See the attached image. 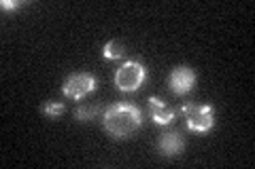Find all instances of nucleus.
I'll return each instance as SVG.
<instances>
[{
    "label": "nucleus",
    "mask_w": 255,
    "mask_h": 169,
    "mask_svg": "<svg viewBox=\"0 0 255 169\" xmlns=\"http://www.w3.org/2000/svg\"><path fill=\"white\" fill-rule=\"evenodd\" d=\"M21 4L23 2H19V0H2V4H0V6H2L4 11H13V9H19Z\"/></svg>",
    "instance_id": "obj_11"
},
{
    "label": "nucleus",
    "mask_w": 255,
    "mask_h": 169,
    "mask_svg": "<svg viewBox=\"0 0 255 169\" xmlns=\"http://www.w3.org/2000/svg\"><path fill=\"white\" fill-rule=\"evenodd\" d=\"M98 87V80L94 74H87V72H75L70 74L62 85V93L70 100H83L85 95H90L92 91H96Z\"/></svg>",
    "instance_id": "obj_4"
},
{
    "label": "nucleus",
    "mask_w": 255,
    "mask_h": 169,
    "mask_svg": "<svg viewBox=\"0 0 255 169\" xmlns=\"http://www.w3.org/2000/svg\"><path fill=\"white\" fill-rule=\"evenodd\" d=\"M41 110H43V114H47V116H60L66 108H64L62 102H45Z\"/></svg>",
    "instance_id": "obj_10"
},
{
    "label": "nucleus",
    "mask_w": 255,
    "mask_h": 169,
    "mask_svg": "<svg viewBox=\"0 0 255 169\" xmlns=\"http://www.w3.org/2000/svg\"><path fill=\"white\" fill-rule=\"evenodd\" d=\"M183 146H185V142H183L181 133H177V131H168V133L159 135L157 148H159V152H162L164 157H177V155H181Z\"/></svg>",
    "instance_id": "obj_7"
},
{
    "label": "nucleus",
    "mask_w": 255,
    "mask_h": 169,
    "mask_svg": "<svg viewBox=\"0 0 255 169\" xmlns=\"http://www.w3.org/2000/svg\"><path fill=\"white\" fill-rule=\"evenodd\" d=\"M100 114V106L98 104H79L75 110V116L79 120H92L94 116Z\"/></svg>",
    "instance_id": "obj_9"
},
{
    "label": "nucleus",
    "mask_w": 255,
    "mask_h": 169,
    "mask_svg": "<svg viewBox=\"0 0 255 169\" xmlns=\"http://www.w3.org/2000/svg\"><path fill=\"white\" fill-rule=\"evenodd\" d=\"M181 116H185L187 129L189 131H198V133H206L213 129L215 125V108L213 106H198V104H185L179 110Z\"/></svg>",
    "instance_id": "obj_3"
},
{
    "label": "nucleus",
    "mask_w": 255,
    "mask_h": 169,
    "mask_svg": "<svg viewBox=\"0 0 255 169\" xmlns=\"http://www.w3.org/2000/svg\"><path fill=\"white\" fill-rule=\"evenodd\" d=\"M142 123V114L140 110L134 106V104L128 102H119L113 104L105 110V116H102V125L109 135L113 138H128L140 127Z\"/></svg>",
    "instance_id": "obj_1"
},
{
    "label": "nucleus",
    "mask_w": 255,
    "mask_h": 169,
    "mask_svg": "<svg viewBox=\"0 0 255 169\" xmlns=\"http://www.w3.org/2000/svg\"><path fill=\"white\" fill-rule=\"evenodd\" d=\"M149 114L153 118V123H157V125H170L174 120V116H177V110L166 106L164 100L149 98Z\"/></svg>",
    "instance_id": "obj_6"
},
{
    "label": "nucleus",
    "mask_w": 255,
    "mask_h": 169,
    "mask_svg": "<svg viewBox=\"0 0 255 169\" xmlns=\"http://www.w3.org/2000/svg\"><path fill=\"white\" fill-rule=\"evenodd\" d=\"M126 53H128V49L119 40H111V43L105 45V49H102V55H105L107 59H124Z\"/></svg>",
    "instance_id": "obj_8"
},
{
    "label": "nucleus",
    "mask_w": 255,
    "mask_h": 169,
    "mask_svg": "<svg viewBox=\"0 0 255 169\" xmlns=\"http://www.w3.org/2000/svg\"><path fill=\"white\" fill-rule=\"evenodd\" d=\"M168 85H170V91L174 95H185V93H189L191 89H194V85H196L194 70L187 68V66H177V68L170 72Z\"/></svg>",
    "instance_id": "obj_5"
},
{
    "label": "nucleus",
    "mask_w": 255,
    "mask_h": 169,
    "mask_svg": "<svg viewBox=\"0 0 255 169\" xmlns=\"http://www.w3.org/2000/svg\"><path fill=\"white\" fill-rule=\"evenodd\" d=\"M145 80H147V68L140 61H134V59L124 61L115 72V87L124 93L138 91Z\"/></svg>",
    "instance_id": "obj_2"
}]
</instances>
